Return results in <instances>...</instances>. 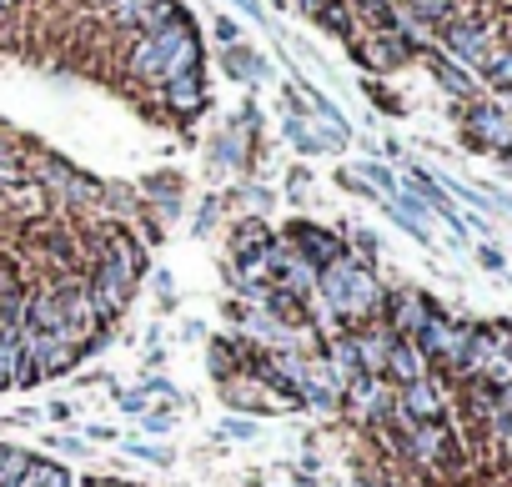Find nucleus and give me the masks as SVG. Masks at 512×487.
Returning <instances> with one entry per match:
<instances>
[{"mask_svg":"<svg viewBox=\"0 0 512 487\" xmlns=\"http://www.w3.org/2000/svg\"><path fill=\"white\" fill-rule=\"evenodd\" d=\"M382 297H387V282L377 277V267H367L347 252L342 262L317 272V297L312 302H322V312L332 317L337 332H357V327L382 317Z\"/></svg>","mask_w":512,"mask_h":487,"instance_id":"f257e3e1","label":"nucleus"},{"mask_svg":"<svg viewBox=\"0 0 512 487\" xmlns=\"http://www.w3.org/2000/svg\"><path fill=\"white\" fill-rule=\"evenodd\" d=\"M437 41V51L447 56V61H457V66H467L472 76H477V66L492 56V46L497 41H507L502 36V21H492L487 11H477V6H467V0H462V11L432 36Z\"/></svg>","mask_w":512,"mask_h":487,"instance_id":"f03ea898","label":"nucleus"},{"mask_svg":"<svg viewBox=\"0 0 512 487\" xmlns=\"http://www.w3.org/2000/svg\"><path fill=\"white\" fill-rule=\"evenodd\" d=\"M81 282H86V297H91L96 322H111V327L126 317V307H131L136 292H141V282H131L111 257H91V262L81 267Z\"/></svg>","mask_w":512,"mask_h":487,"instance_id":"7ed1b4c3","label":"nucleus"},{"mask_svg":"<svg viewBox=\"0 0 512 487\" xmlns=\"http://www.w3.org/2000/svg\"><path fill=\"white\" fill-rule=\"evenodd\" d=\"M277 236H282V247H287L292 257H302L312 272H327L332 262L347 257V236L332 231V226H322V221H312V216H292Z\"/></svg>","mask_w":512,"mask_h":487,"instance_id":"20e7f679","label":"nucleus"},{"mask_svg":"<svg viewBox=\"0 0 512 487\" xmlns=\"http://www.w3.org/2000/svg\"><path fill=\"white\" fill-rule=\"evenodd\" d=\"M457 121H462V141L472 151H487V156L512 151V121H507L497 96H477V101L457 106Z\"/></svg>","mask_w":512,"mask_h":487,"instance_id":"39448f33","label":"nucleus"},{"mask_svg":"<svg viewBox=\"0 0 512 487\" xmlns=\"http://www.w3.org/2000/svg\"><path fill=\"white\" fill-rule=\"evenodd\" d=\"M447 307L432 297V292H422V287H412V282H397V287H387V297H382V327H392L397 337H417L432 317H442Z\"/></svg>","mask_w":512,"mask_h":487,"instance_id":"423d86ee","label":"nucleus"},{"mask_svg":"<svg viewBox=\"0 0 512 487\" xmlns=\"http://www.w3.org/2000/svg\"><path fill=\"white\" fill-rule=\"evenodd\" d=\"M277 247V226L267 216H236L226 231L231 267H267V252Z\"/></svg>","mask_w":512,"mask_h":487,"instance_id":"0eeeda50","label":"nucleus"},{"mask_svg":"<svg viewBox=\"0 0 512 487\" xmlns=\"http://www.w3.org/2000/svg\"><path fill=\"white\" fill-rule=\"evenodd\" d=\"M397 412L407 422H452V397L437 377H422V382L397 387Z\"/></svg>","mask_w":512,"mask_h":487,"instance_id":"6e6552de","label":"nucleus"},{"mask_svg":"<svg viewBox=\"0 0 512 487\" xmlns=\"http://www.w3.org/2000/svg\"><path fill=\"white\" fill-rule=\"evenodd\" d=\"M156 101L176 116V121H196L206 106H211V91H206V66L201 71H186V76H171L161 91H156Z\"/></svg>","mask_w":512,"mask_h":487,"instance_id":"1a4fd4ad","label":"nucleus"},{"mask_svg":"<svg viewBox=\"0 0 512 487\" xmlns=\"http://www.w3.org/2000/svg\"><path fill=\"white\" fill-rule=\"evenodd\" d=\"M417 61H427L432 81H437V86H442V91L452 96V106H467V101H477V96H482V81H477V76H472L467 66L447 61V56H442L437 46H427V51H422Z\"/></svg>","mask_w":512,"mask_h":487,"instance_id":"9d476101","label":"nucleus"},{"mask_svg":"<svg viewBox=\"0 0 512 487\" xmlns=\"http://www.w3.org/2000/svg\"><path fill=\"white\" fill-rule=\"evenodd\" d=\"M136 191L146 196V211H151L161 226H166V221H176V216H181V206H186V181H181L176 171H156V176H146Z\"/></svg>","mask_w":512,"mask_h":487,"instance_id":"9b49d317","label":"nucleus"},{"mask_svg":"<svg viewBox=\"0 0 512 487\" xmlns=\"http://www.w3.org/2000/svg\"><path fill=\"white\" fill-rule=\"evenodd\" d=\"M262 312H267L282 332H307V327H317L312 297H297V292H287V287H272L267 302H262Z\"/></svg>","mask_w":512,"mask_h":487,"instance_id":"f8f14e48","label":"nucleus"},{"mask_svg":"<svg viewBox=\"0 0 512 487\" xmlns=\"http://www.w3.org/2000/svg\"><path fill=\"white\" fill-rule=\"evenodd\" d=\"M457 11H462V0H397L402 26H412V31H422V36H437Z\"/></svg>","mask_w":512,"mask_h":487,"instance_id":"ddd939ff","label":"nucleus"},{"mask_svg":"<svg viewBox=\"0 0 512 487\" xmlns=\"http://www.w3.org/2000/svg\"><path fill=\"white\" fill-rule=\"evenodd\" d=\"M422 377H432L427 357L417 352V342H412V337H397V342H392V352H387L382 382H392V387H407V382H422Z\"/></svg>","mask_w":512,"mask_h":487,"instance_id":"4468645a","label":"nucleus"},{"mask_svg":"<svg viewBox=\"0 0 512 487\" xmlns=\"http://www.w3.org/2000/svg\"><path fill=\"white\" fill-rule=\"evenodd\" d=\"M221 76L236 81V86H262V81L272 76V66H267V56H256V51L241 41V46H221Z\"/></svg>","mask_w":512,"mask_h":487,"instance_id":"2eb2a0df","label":"nucleus"},{"mask_svg":"<svg viewBox=\"0 0 512 487\" xmlns=\"http://www.w3.org/2000/svg\"><path fill=\"white\" fill-rule=\"evenodd\" d=\"M307 21H312L317 31H327V36L347 41V46H352V41L362 36V31H357V11L347 6V0H322V6H317V11L307 16Z\"/></svg>","mask_w":512,"mask_h":487,"instance_id":"dca6fc26","label":"nucleus"},{"mask_svg":"<svg viewBox=\"0 0 512 487\" xmlns=\"http://www.w3.org/2000/svg\"><path fill=\"white\" fill-rule=\"evenodd\" d=\"M477 81L492 91V96H512V41H497L492 56L477 66Z\"/></svg>","mask_w":512,"mask_h":487,"instance_id":"f3484780","label":"nucleus"},{"mask_svg":"<svg viewBox=\"0 0 512 487\" xmlns=\"http://www.w3.org/2000/svg\"><path fill=\"white\" fill-rule=\"evenodd\" d=\"M31 462H36V452H31V447L0 442V487H26V477H31Z\"/></svg>","mask_w":512,"mask_h":487,"instance_id":"a211bd4d","label":"nucleus"},{"mask_svg":"<svg viewBox=\"0 0 512 487\" xmlns=\"http://www.w3.org/2000/svg\"><path fill=\"white\" fill-rule=\"evenodd\" d=\"M206 367H211V377H216L221 387L241 377V362H236V342H231V332H226V337H211V357H206Z\"/></svg>","mask_w":512,"mask_h":487,"instance_id":"6ab92c4d","label":"nucleus"},{"mask_svg":"<svg viewBox=\"0 0 512 487\" xmlns=\"http://www.w3.org/2000/svg\"><path fill=\"white\" fill-rule=\"evenodd\" d=\"M357 176H362V181H367V186H372V191H377L382 201H392V196L402 191V181H397V171H392L387 161H377V156H367V161L357 166Z\"/></svg>","mask_w":512,"mask_h":487,"instance_id":"aec40b11","label":"nucleus"},{"mask_svg":"<svg viewBox=\"0 0 512 487\" xmlns=\"http://www.w3.org/2000/svg\"><path fill=\"white\" fill-rule=\"evenodd\" d=\"M146 6H156V0H106L101 11H106V26H111V31H126V36H131L136 21L146 16Z\"/></svg>","mask_w":512,"mask_h":487,"instance_id":"412c9836","label":"nucleus"},{"mask_svg":"<svg viewBox=\"0 0 512 487\" xmlns=\"http://www.w3.org/2000/svg\"><path fill=\"white\" fill-rule=\"evenodd\" d=\"M342 236H347V252H352L357 262H367V267L382 262V236H377L372 226H347Z\"/></svg>","mask_w":512,"mask_h":487,"instance_id":"4be33fe9","label":"nucleus"},{"mask_svg":"<svg viewBox=\"0 0 512 487\" xmlns=\"http://www.w3.org/2000/svg\"><path fill=\"white\" fill-rule=\"evenodd\" d=\"M126 457H136V462H151V467H176V452L166 447V442H131V437H121L116 442Z\"/></svg>","mask_w":512,"mask_h":487,"instance_id":"5701e85b","label":"nucleus"},{"mask_svg":"<svg viewBox=\"0 0 512 487\" xmlns=\"http://www.w3.org/2000/svg\"><path fill=\"white\" fill-rule=\"evenodd\" d=\"M26 487H76V477H71L61 462H51V457H36V462H31V477H26Z\"/></svg>","mask_w":512,"mask_h":487,"instance_id":"b1692460","label":"nucleus"},{"mask_svg":"<svg viewBox=\"0 0 512 487\" xmlns=\"http://www.w3.org/2000/svg\"><path fill=\"white\" fill-rule=\"evenodd\" d=\"M221 216H226V196H201V206H196V216H191V231H196V236H211Z\"/></svg>","mask_w":512,"mask_h":487,"instance_id":"393cba45","label":"nucleus"},{"mask_svg":"<svg viewBox=\"0 0 512 487\" xmlns=\"http://www.w3.org/2000/svg\"><path fill=\"white\" fill-rule=\"evenodd\" d=\"M256 432H262V422H256V417H236V412H226V422L216 427V437H226V442H256Z\"/></svg>","mask_w":512,"mask_h":487,"instance_id":"a878e982","label":"nucleus"},{"mask_svg":"<svg viewBox=\"0 0 512 487\" xmlns=\"http://www.w3.org/2000/svg\"><path fill=\"white\" fill-rule=\"evenodd\" d=\"M231 196L246 201V216H262V211L277 206V191H272V186H241V191H231Z\"/></svg>","mask_w":512,"mask_h":487,"instance_id":"bb28decb","label":"nucleus"},{"mask_svg":"<svg viewBox=\"0 0 512 487\" xmlns=\"http://www.w3.org/2000/svg\"><path fill=\"white\" fill-rule=\"evenodd\" d=\"M136 422H141L146 437H166V432H176V412H171V407H151V412H141Z\"/></svg>","mask_w":512,"mask_h":487,"instance_id":"cd10ccee","label":"nucleus"},{"mask_svg":"<svg viewBox=\"0 0 512 487\" xmlns=\"http://www.w3.org/2000/svg\"><path fill=\"white\" fill-rule=\"evenodd\" d=\"M362 91H367V96H372V106H382L387 116H402V101H397V96H392L377 76H367V81H362Z\"/></svg>","mask_w":512,"mask_h":487,"instance_id":"c85d7f7f","label":"nucleus"},{"mask_svg":"<svg viewBox=\"0 0 512 487\" xmlns=\"http://www.w3.org/2000/svg\"><path fill=\"white\" fill-rule=\"evenodd\" d=\"M282 191H287L292 201H307V191H312V171H307V166H292L287 181H282Z\"/></svg>","mask_w":512,"mask_h":487,"instance_id":"c756f323","label":"nucleus"},{"mask_svg":"<svg viewBox=\"0 0 512 487\" xmlns=\"http://www.w3.org/2000/svg\"><path fill=\"white\" fill-rule=\"evenodd\" d=\"M251 312H256V307H246V302H236V297H226V302H221V317H226V327H231V332H246Z\"/></svg>","mask_w":512,"mask_h":487,"instance_id":"7c9ffc66","label":"nucleus"},{"mask_svg":"<svg viewBox=\"0 0 512 487\" xmlns=\"http://www.w3.org/2000/svg\"><path fill=\"white\" fill-rule=\"evenodd\" d=\"M111 402H116V407H121L126 417H141V412H151V402L141 397V387H121V392H116Z\"/></svg>","mask_w":512,"mask_h":487,"instance_id":"2f4dec72","label":"nucleus"},{"mask_svg":"<svg viewBox=\"0 0 512 487\" xmlns=\"http://www.w3.org/2000/svg\"><path fill=\"white\" fill-rule=\"evenodd\" d=\"M477 262H482L487 272L507 277V257H502V247H497V241H482V247H477Z\"/></svg>","mask_w":512,"mask_h":487,"instance_id":"473e14b6","label":"nucleus"},{"mask_svg":"<svg viewBox=\"0 0 512 487\" xmlns=\"http://www.w3.org/2000/svg\"><path fill=\"white\" fill-rule=\"evenodd\" d=\"M211 36L221 41V46H241V21H231V16H216V26H211Z\"/></svg>","mask_w":512,"mask_h":487,"instance_id":"72a5a7b5","label":"nucleus"},{"mask_svg":"<svg viewBox=\"0 0 512 487\" xmlns=\"http://www.w3.org/2000/svg\"><path fill=\"white\" fill-rule=\"evenodd\" d=\"M51 447H56V452H66V457H91V442H86V437H76V432L51 437Z\"/></svg>","mask_w":512,"mask_h":487,"instance_id":"f704fd0d","label":"nucleus"},{"mask_svg":"<svg viewBox=\"0 0 512 487\" xmlns=\"http://www.w3.org/2000/svg\"><path fill=\"white\" fill-rule=\"evenodd\" d=\"M36 422H41V407H16L0 417V427H36Z\"/></svg>","mask_w":512,"mask_h":487,"instance_id":"c9c22d12","label":"nucleus"},{"mask_svg":"<svg viewBox=\"0 0 512 487\" xmlns=\"http://www.w3.org/2000/svg\"><path fill=\"white\" fill-rule=\"evenodd\" d=\"M81 437H91V442H121V432H116L111 422H86Z\"/></svg>","mask_w":512,"mask_h":487,"instance_id":"e433bc0d","label":"nucleus"},{"mask_svg":"<svg viewBox=\"0 0 512 487\" xmlns=\"http://www.w3.org/2000/svg\"><path fill=\"white\" fill-rule=\"evenodd\" d=\"M231 6L246 16V21H256V26H267V6H262V0H231Z\"/></svg>","mask_w":512,"mask_h":487,"instance_id":"4c0bfd02","label":"nucleus"},{"mask_svg":"<svg viewBox=\"0 0 512 487\" xmlns=\"http://www.w3.org/2000/svg\"><path fill=\"white\" fill-rule=\"evenodd\" d=\"M41 417H51V422H71V417H76V402H66V397H61V402H51Z\"/></svg>","mask_w":512,"mask_h":487,"instance_id":"58836bf2","label":"nucleus"},{"mask_svg":"<svg viewBox=\"0 0 512 487\" xmlns=\"http://www.w3.org/2000/svg\"><path fill=\"white\" fill-rule=\"evenodd\" d=\"M352 487H397V482H392L387 472H357V477H352Z\"/></svg>","mask_w":512,"mask_h":487,"instance_id":"ea45409f","label":"nucleus"},{"mask_svg":"<svg viewBox=\"0 0 512 487\" xmlns=\"http://www.w3.org/2000/svg\"><path fill=\"white\" fill-rule=\"evenodd\" d=\"M16 146H21V136H16V131H11L6 121H0V156H11Z\"/></svg>","mask_w":512,"mask_h":487,"instance_id":"a19ab883","label":"nucleus"},{"mask_svg":"<svg viewBox=\"0 0 512 487\" xmlns=\"http://www.w3.org/2000/svg\"><path fill=\"white\" fill-rule=\"evenodd\" d=\"M81 487H131V482H121V477H81Z\"/></svg>","mask_w":512,"mask_h":487,"instance_id":"79ce46f5","label":"nucleus"},{"mask_svg":"<svg viewBox=\"0 0 512 487\" xmlns=\"http://www.w3.org/2000/svg\"><path fill=\"white\" fill-rule=\"evenodd\" d=\"M181 337H186V342H201L206 327H201V322H181Z\"/></svg>","mask_w":512,"mask_h":487,"instance_id":"37998d69","label":"nucleus"},{"mask_svg":"<svg viewBox=\"0 0 512 487\" xmlns=\"http://www.w3.org/2000/svg\"><path fill=\"white\" fill-rule=\"evenodd\" d=\"M382 156H387V161H402V141H397V136H392V141H382Z\"/></svg>","mask_w":512,"mask_h":487,"instance_id":"c03bdc74","label":"nucleus"},{"mask_svg":"<svg viewBox=\"0 0 512 487\" xmlns=\"http://www.w3.org/2000/svg\"><path fill=\"white\" fill-rule=\"evenodd\" d=\"M297 6H302V16H312V11L322 6V0H297Z\"/></svg>","mask_w":512,"mask_h":487,"instance_id":"a18cd8bd","label":"nucleus"},{"mask_svg":"<svg viewBox=\"0 0 512 487\" xmlns=\"http://www.w3.org/2000/svg\"><path fill=\"white\" fill-rule=\"evenodd\" d=\"M492 206H502V211H512V196H492Z\"/></svg>","mask_w":512,"mask_h":487,"instance_id":"49530a36","label":"nucleus"},{"mask_svg":"<svg viewBox=\"0 0 512 487\" xmlns=\"http://www.w3.org/2000/svg\"><path fill=\"white\" fill-rule=\"evenodd\" d=\"M497 447H502V452H507V462H512V432H507V437H502Z\"/></svg>","mask_w":512,"mask_h":487,"instance_id":"de8ad7c7","label":"nucleus"},{"mask_svg":"<svg viewBox=\"0 0 512 487\" xmlns=\"http://www.w3.org/2000/svg\"><path fill=\"white\" fill-rule=\"evenodd\" d=\"M292 487H317V482H312V477H297V482H292Z\"/></svg>","mask_w":512,"mask_h":487,"instance_id":"09e8293b","label":"nucleus"},{"mask_svg":"<svg viewBox=\"0 0 512 487\" xmlns=\"http://www.w3.org/2000/svg\"><path fill=\"white\" fill-rule=\"evenodd\" d=\"M502 357H507V367H512V342H507V347H502Z\"/></svg>","mask_w":512,"mask_h":487,"instance_id":"8fccbe9b","label":"nucleus"},{"mask_svg":"<svg viewBox=\"0 0 512 487\" xmlns=\"http://www.w3.org/2000/svg\"><path fill=\"white\" fill-rule=\"evenodd\" d=\"M507 287H512V272H507Z\"/></svg>","mask_w":512,"mask_h":487,"instance_id":"3c124183","label":"nucleus"}]
</instances>
